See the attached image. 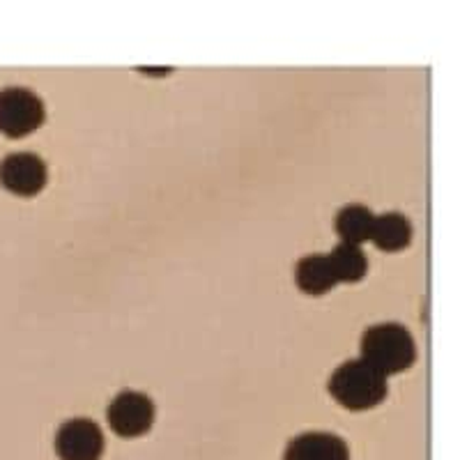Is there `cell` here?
Masks as SVG:
<instances>
[{"instance_id": "52a82bcc", "label": "cell", "mask_w": 460, "mask_h": 460, "mask_svg": "<svg viewBox=\"0 0 460 460\" xmlns=\"http://www.w3.org/2000/svg\"><path fill=\"white\" fill-rule=\"evenodd\" d=\"M283 460H350V451L339 435L314 430L297 435L286 447Z\"/></svg>"}, {"instance_id": "9c48e42d", "label": "cell", "mask_w": 460, "mask_h": 460, "mask_svg": "<svg viewBox=\"0 0 460 460\" xmlns=\"http://www.w3.org/2000/svg\"><path fill=\"white\" fill-rule=\"evenodd\" d=\"M295 279H297L299 290H304L306 295H318L330 293L332 288L336 286L334 270L330 265V258L314 253V256H306L297 262V270H295Z\"/></svg>"}, {"instance_id": "8992f818", "label": "cell", "mask_w": 460, "mask_h": 460, "mask_svg": "<svg viewBox=\"0 0 460 460\" xmlns=\"http://www.w3.org/2000/svg\"><path fill=\"white\" fill-rule=\"evenodd\" d=\"M0 184L16 196H35L47 184V164L32 152H14L0 162Z\"/></svg>"}, {"instance_id": "277c9868", "label": "cell", "mask_w": 460, "mask_h": 460, "mask_svg": "<svg viewBox=\"0 0 460 460\" xmlns=\"http://www.w3.org/2000/svg\"><path fill=\"white\" fill-rule=\"evenodd\" d=\"M106 419L113 433L120 438H138L147 433L155 421V402L143 392H120L111 401L106 410Z\"/></svg>"}, {"instance_id": "ba28073f", "label": "cell", "mask_w": 460, "mask_h": 460, "mask_svg": "<svg viewBox=\"0 0 460 460\" xmlns=\"http://www.w3.org/2000/svg\"><path fill=\"white\" fill-rule=\"evenodd\" d=\"M412 240V224L401 212H387L376 217L371 230V242L382 252H401Z\"/></svg>"}, {"instance_id": "5b68a950", "label": "cell", "mask_w": 460, "mask_h": 460, "mask_svg": "<svg viewBox=\"0 0 460 460\" xmlns=\"http://www.w3.org/2000/svg\"><path fill=\"white\" fill-rule=\"evenodd\" d=\"M56 454L60 460H100L104 454V435L93 419H69L56 435Z\"/></svg>"}, {"instance_id": "6da1fadb", "label": "cell", "mask_w": 460, "mask_h": 460, "mask_svg": "<svg viewBox=\"0 0 460 460\" xmlns=\"http://www.w3.org/2000/svg\"><path fill=\"white\" fill-rule=\"evenodd\" d=\"M414 357L417 348L412 334L398 323L373 324L361 336V359L382 376L405 371L414 364Z\"/></svg>"}, {"instance_id": "30bf717a", "label": "cell", "mask_w": 460, "mask_h": 460, "mask_svg": "<svg viewBox=\"0 0 460 460\" xmlns=\"http://www.w3.org/2000/svg\"><path fill=\"white\" fill-rule=\"evenodd\" d=\"M373 221H376V215L367 205H345L336 215V233H339L343 244L361 246L367 240H371Z\"/></svg>"}, {"instance_id": "8fae6325", "label": "cell", "mask_w": 460, "mask_h": 460, "mask_svg": "<svg viewBox=\"0 0 460 460\" xmlns=\"http://www.w3.org/2000/svg\"><path fill=\"white\" fill-rule=\"evenodd\" d=\"M327 258H330V265L334 270L336 283H355L367 274L368 261L359 246L341 242Z\"/></svg>"}, {"instance_id": "7a4b0ae2", "label": "cell", "mask_w": 460, "mask_h": 460, "mask_svg": "<svg viewBox=\"0 0 460 460\" xmlns=\"http://www.w3.org/2000/svg\"><path fill=\"white\" fill-rule=\"evenodd\" d=\"M330 394L348 410L376 408L387 396V376L364 359H350L332 373Z\"/></svg>"}, {"instance_id": "3957f363", "label": "cell", "mask_w": 460, "mask_h": 460, "mask_svg": "<svg viewBox=\"0 0 460 460\" xmlns=\"http://www.w3.org/2000/svg\"><path fill=\"white\" fill-rule=\"evenodd\" d=\"M44 122V104L32 90H0V134L22 138L32 134Z\"/></svg>"}]
</instances>
